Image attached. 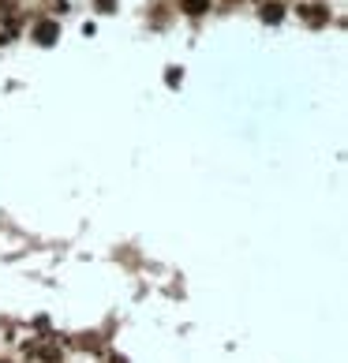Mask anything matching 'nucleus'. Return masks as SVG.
I'll use <instances>...</instances> for the list:
<instances>
[{
    "label": "nucleus",
    "mask_w": 348,
    "mask_h": 363,
    "mask_svg": "<svg viewBox=\"0 0 348 363\" xmlns=\"http://www.w3.org/2000/svg\"><path fill=\"white\" fill-rule=\"evenodd\" d=\"M202 4L206 0H187V12H202Z\"/></svg>",
    "instance_id": "nucleus-1"
}]
</instances>
